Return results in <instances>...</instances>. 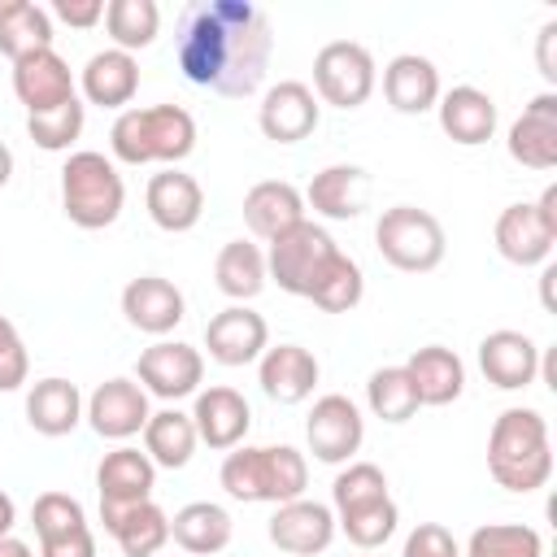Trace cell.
<instances>
[{
  "mask_svg": "<svg viewBox=\"0 0 557 557\" xmlns=\"http://www.w3.org/2000/svg\"><path fill=\"white\" fill-rule=\"evenodd\" d=\"M270 52V17L248 0H191L178 17V70L218 96H252L265 83Z\"/></svg>",
  "mask_w": 557,
  "mask_h": 557,
  "instance_id": "6da1fadb",
  "label": "cell"
},
{
  "mask_svg": "<svg viewBox=\"0 0 557 557\" xmlns=\"http://www.w3.org/2000/svg\"><path fill=\"white\" fill-rule=\"evenodd\" d=\"M487 474L518 496L540 492L553 479V444L540 409H527V405L500 409L487 435Z\"/></svg>",
  "mask_w": 557,
  "mask_h": 557,
  "instance_id": "7a4b0ae2",
  "label": "cell"
},
{
  "mask_svg": "<svg viewBox=\"0 0 557 557\" xmlns=\"http://www.w3.org/2000/svg\"><path fill=\"white\" fill-rule=\"evenodd\" d=\"M218 483L244 505H287L309 487V461L292 444H239L222 457Z\"/></svg>",
  "mask_w": 557,
  "mask_h": 557,
  "instance_id": "3957f363",
  "label": "cell"
},
{
  "mask_svg": "<svg viewBox=\"0 0 557 557\" xmlns=\"http://www.w3.org/2000/svg\"><path fill=\"white\" fill-rule=\"evenodd\" d=\"M109 152L122 165H178L196 152V117L183 104L122 109L109 126Z\"/></svg>",
  "mask_w": 557,
  "mask_h": 557,
  "instance_id": "277c9868",
  "label": "cell"
},
{
  "mask_svg": "<svg viewBox=\"0 0 557 557\" xmlns=\"http://www.w3.org/2000/svg\"><path fill=\"white\" fill-rule=\"evenodd\" d=\"M126 183L104 152H70L61 165V209L78 231H104L122 218Z\"/></svg>",
  "mask_w": 557,
  "mask_h": 557,
  "instance_id": "5b68a950",
  "label": "cell"
},
{
  "mask_svg": "<svg viewBox=\"0 0 557 557\" xmlns=\"http://www.w3.org/2000/svg\"><path fill=\"white\" fill-rule=\"evenodd\" d=\"M374 248L392 270L431 274L448 252V235L435 213H426L418 205H392L374 222Z\"/></svg>",
  "mask_w": 557,
  "mask_h": 557,
  "instance_id": "8992f818",
  "label": "cell"
},
{
  "mask_svg": "<svg viewBox=\"0 0 557 557\" xmlns=\"http://www.w3.org/2000/svg\"><path fill=\"white\" fill-rule=\"evenodd\" d=\"M496 252L509 265H544L557 248V183H548L540 191V200H518L505 205L496 218Z\"/></svg>",
  "mask_w": 557,
  "mask_h": 557,
  "instance_id": "52a82bcc",
  "label": "cell"
},
{
  "mask_svg": "<svg viewBox=\"0 0 557 557\" xmlns=\"http://www.w3.org/2000/svg\"><path fill=\"white\" fill-rule=\"evenodd\" d=\"M374 57L366 44L352 39H331L326 48H318L313 57V96L318 104H335V109H361L374 96Z\"/></svg>",
  "mask_w": 557,
  "mask_h": 557,
  "instance_id": "ba28073f",
  "label": "cell"
},
{
  "mask_svg": "<svg viewBox=\"0 0 557 557\" xmlns=\"http://www.w3.org/2000/svg\"><path fill=\"white\" fill-rule=\"evenodd\" d=\"M339 252V244L331 239L326 226L318 222H296L292 231H283L278 239H270L265 248V274L287 292V296H305L309 283L318 278V270Z\"/></svg>",
  "mask_w": 557,
  "mask_h": 557,
  "instance_id": "9c48e42d",
  "label": "cell"
},
{
  "mask_svg": "<svg viewBox=\"0 0 557 557\" xmlns=\"http://www.w3.org/2000/svg\"><path fill=\"white\" fill-rule=\"evenodd\" d=\"M200 379H205V357H200V348H191L183 339H157L135 361V383L148 396L170 400V405L183 396H196Z\"/></svg>",
  "mask_w": 557,
  "mask_h": 557,
  "instance_id": "30bf717a",
  "label": "cell"
},
{
  "mask_svg": "<svg viewBox=\"0 0 557 557\" xmlns=\"http://www.w3.org/2000/svg\"><path fill=\"white\" fill-rule=\"evenodd\" d=\"M305 440L318 461L344 466V461H352V453L366 440V418L344 392H326L313 400V409L305 418Z\"/></svg>",
  "mask_w": 557,
  "mask_h": 557,
  "instance_id": "8fae6325",
  "label": "cell"
},
{
  "mask_svg": "<svg viewBox=\"0 0 557 557\" xmlns=\"http://www.w3.org/2000/svg\"><path fill=\"white\" fill-rule=\"evenodd\" d=\"M83 418L91 422V431H96L100 440L126 444V440L139 435L144 422L152 418V405H148V392H144L135 379L117 374V379H104V383L87 396Z\"/></svg>",
  "mask_w": 557,
  "mask_h": 557,
  "instance_id": "7c38bea8",
  "label": "cell"
},
{
  "mask_svg": "<svg viewBox=\"0 0 557 557\" xmlns=\"http://www.w3.org/2000/svg\"><path fill=\"white\" fill-rule=\"evenodd\" d=\"M13 96L26 109V117H35V113H52L65 100H74L78 83H74L70 61L57 48H39V52L13 61Z\"/></svg>",
  "mask_w": 557,
  "mask_h": 557,
  "instance_id": "4fadbf2b",
  "label": "cell"
},
{
  "mask_svg": "<svg viewBox=\"0 0 557 557\" xmlns=\"http://www.w3.org/2000/svg\"><path fill=\"white\" fill-rule=\"evenodd\" d=\"M152 487H157V466L148 461V453H139L131 444H117L96 466L100 522H109L113 513H122V509H131L139 500H152Z\"/></svg>",
  "mask_w": 557,
  "mask_h": 557,
  "instance_id": "5bb4252c",
  "label": "cell"
},
{
  "mask_svg": "<svg viewBox=\"0 0 557 557\" xmlns=\"http://www.w3.org/2000/svg\"><path fill=\"white\" fill-rule=\"evenodd\" d=\"M270 544L287 557H318L331 548L335 540V509L309 496H296L287 505H274L270 527H265Z\"/></svg>",
  "mask_w": 557,
  "mask_h": 557,
  "instance_id": "9a60e30c",
  "label": "cell"
},
{
  "mask_svg": "<svg viewBox=\"0 0 557 557\" xmlns=\"http://www.w3.org/2000/svg\"><path fill=\"white\" fill-rule=\"evenodd\" d=\"M318 117H322V104H318L313 87L300 83V78H283V83L265 87V96L257 104V126L274 144H300V139H309L318 131Z\"/></svg>",
  "mask_w": 557,
  "mask_h": 557,
  "instance_id": "2e32d148",
  "label": "cell"
},
{
  "mask_svg": "<svg viewBox=\"0 0 557 557\" xmlns=\"http://www.w3.org/2000/svg\"><path fill=\"white\" fill-rule=\"evenodd\" d=\"M205 348L218 366L235 370V366H252L265 348H270V326L257 309L248 305H226L222 313H213L205 322Z\"/></svg>",
  "mask_w": 557,
  "mask_h": 557,
  "instance_id": "e0dca14e",
  "label": "cell"
},
{
  "mask_svg": "<svg viewBox=\"0 0 557 557\" xmlns=\"http://www.w3.org/2000/svg\"><path fill=\"white\" fill-rule=\"evenodd\" d=\"M479 370L500 392H522L540 374V344L527 331H492L479 339Z\"/></svg>",
  "mask_w": 557,
  "mask_h": 557,
  "instance_id": "ac0fdd59",
  "label": "cell"
},
{
  "mask_svg": "<svg viewBox=\"0 0 557 557\" xmlns=\"http://www.w3.org/2000/svg\"><path fill=\"white\" fill-rule=\"evenodd\" d=\"M191 422H196V440H200V444H209V448H218V453H231V448L244 444V435H248V426H252V409H248V400H244L235 387L218 383V387L196 392Z\"/></svg>",
  "mask_w": 557,
  "mask_h": 557,
  "instance_id": "d6986e66",
  "label": "cell"
},
{
  "mask_svg": "<svg viewBox=\"0 0 557 557\" xmlns=\"http://www.w3.org/2000/svg\"><path fill=\"white\" fill-rule=\"evenodd\" d=\"M144 205H148V218L152 226L170 231V235H183L200 222L205 213V187L183 174L178 165H165L161 174L148 178V191H144Z\"/></svg>",
  "mask_w": 557,
  "mask_h": 557,
  "instance_id": "ffe728a7",
  "label": "cell"
},
{
  "mask_svg": "<svg viewBox=\"0 0 557 557\" xmlns=\"http://www.w3.org/2000/svg\"><path fill=\"white\" fill-rule=\"evenodd\" d=\"M122 313H126V322H131L135 331L161 339V335H170V331L183 322L187 300H183V292H178L170 278H161V274H139V278H131V283L122 287Z\"/></svg>",
  "mask_w": 557,
  "mask_h": 557,
  "instance_id": "44dd1931",
  "label": "cell"
},
{
  "mask_svg": "<svg viewBox=\"0 0 557 557\" xmlns=\"http://www.w3.org/2000/svg\"><path fill=\"white\" fill-rule=\"evenodd\" d=\"M139 91V61L122 48H104V52H91L83 61V74H78V100L83 104H100V109H126Z\"/></svg>",
  "mask_w": 557,
  "mask_h": 557,
  "instance_id": "7402d4cb",
  "label": "cell"
},
{
  "mask_svg": "<svg viewBox=\"0 0 557 557\" xmlns=\"http://www.w3.org/2000/svg\"><path fill=\"white\" fill-rule=\"evenodd\" d=\"M505 148L527 170H557V91H540L509 126Z\"/></svg>",
  "mask_w": 557,
  "mask_h": 557,
  "instance_id": "603a6c76",
  "label": "cell"
},
{
  "mask_svg": "<svg viewBox=\"0 0 557 557\" xmlns=\"http://www.w3.org/2000/svg\"><path fill=\"white\" fill-rule=\"evenodd\" d=\"M257 383L278 405H300L318 387V357L300 344H274L257 357Z\"/></svg>",
  "mask_w": 557,
  "mask_h": 557,
  "instance_id": "cb8c5ba5",
  "label": "cell"
},
{
  "mask_svg": "<svg viewBox=\"0 0 557 557\" xmlns=\"http://www.w3.org/2000/svg\"><path fill=\"white\" fill-rule=\"evenodd\" d=\"M435 113H440V131L461 148H479L496 135V100L470 83L440 91Z\"/></svg>",
  "mask_w": 557,
  "mask_h": 557,
  "instance_id": "d4e9b609",
  "label": "cell"
},
{
  "mask_svg": "<svg viewBox=\"0 0 557 557\" xmlns=\"http://www.w3.org/2000/svg\"><path fill=\"white\" fill-rule=\"evenodd\" d=\"M305 196V209H313L318 218H331V222H348L366 209V196H370V174L361 165H326L309 178V187L300 191Z\"/></svg>",
  "mask_w": 557,
  "mask_h": 557,
  "instance_id": "484cf974",
  "label": "cell"
},
{
  "mask_svg": "<svg viewBox=\"0 0 557 557\" xmlns=\"http://www.w3.org/2000/svg\"><path fill=\"white\" fill-rule=\"evenodd\" d=\"M440 70L431 57L418 52H400L383 65V96L396 113H426L440 100Z\"/></svg>",
  "mask_w": 557,
  "mask_h": 557,
  "instance_id": "4316f807",
  "label": "cell"
},
{
  "mask_svg": "<svg viewBox=\"0 0 557 557\" xmlns=\"http://www.w3.org/2000/svg\"><path fill=\"white\" fill-rule=\"evenodd\" d=\"M296 222H305V196L283 183V178H265V183H252L248 196H244V226L257 235V239H278L283 231H292Z\"/></svg>",
  "mask_w": 557,
  "mask_h": 557,
  "instance_id": "83f0119b",
  "label": "cell"
},
{
  "mask_svg": "<svg viewBox=\"0 0 557 557\" xmlns=\"http://www.w3.org/2000/svg\"><path fill=\"white\" fill-rule=\"evenodd\" d=\"M83 405L87 400H83L78 383L61 379V374H48V379L30 383V392H26V422H30V431H39L48 440H61L83 422Z\"/></svg>",
  "mask_w": 557,
  "mask_h": 557,
  "instance_id": "f1b7e54d",
  "label": "cell"
},
{
  "mask_svg": "<svg viewBox=\"0 0 557 557\" xmlns=\"http://www.w3.org/2000/svg\"><path fill=\"white\" fill-rule=\"evenodd\" d=\"M405 374L418 392V405H453L466 392V366L453 348L444 344H426L405 361Z\"/></svg>",
  "mask_w": 557,
  "mask_h": 557,
  "instance_id": "f546056e",
  "label": "cell"
},
{
  "mask_svg": "<svg viewBox=\"0 0 557 557\" xmlns=\"http://www.w3.org/2000/svg\"><path fill=\"white\" fill-rule=\"evenodd\" d=\"M235 522L218 500H191L170 518V540L191 557H213L231 544Z\"/></svg>",
  "mask_w": 557,
  "mask_h": 557,
  "instance_id": "4dcf8cb0",
  "label": "cell"
},
{
  "mask_svg": "<svg viewBox=\"0 0 557 557\" xmlns=\"http://www.w3.org/2000/svg\"><path fill=\"white\" fill-rule=\"evenodd\" d=\"M144 453H148V461L157 466V470H183L187 461H191V453H196V422H191V413H183L178 405H165V409H157L148 422H144Z\"/></svg>",
  "mask_w": 557,
  "mask_h": 557,
  "instance_id": "1f68e13d",
  "label": "cell"
},
{
  "mask_svg": "<svg viewBox=\"0 0 557 557\" xmlns=\"http://www.w3.org/2000/svg\"><path fill=\"white\" fill-rule=\"evenodd\" d=\"M104 531L117 540L122 557H157L170 544V513L157 500H139L104 522Z\"/></svg>",
  "mask_w": 557,
  "mask_h": 557,
  "instance_id": "d6a6232c",
  "label": "cell"
},
{
  "mask_svg": "<svg viewBox=\"0 0 557 557\" xmlns=\"http://www.w3.org/2000/svg\"><path fill=\"white\" fill-rule=\"evenodd\" d=\"M213 283L222 296H231V305H248L252 296H261V287L270 283L265 274V252L248 239H231L222 244L218 261H213Z\"/></svg>",
  "mask_w": 557,
  "mask_h": 557,
  "instance_id": "836d02e7",
  "label": "cell"
},
{
  "mask_svg": "<svg viewBox=\"0 0 557 557\" xmlns=\"http://www.w3.org/2000/svg\"><path fill=\"white\" fill-rule=\"evenodd\" d=\"M39 48H52V17L30 0H0V52L22 61Z\"/></svg>",
  "mask_w": 557,
  "mask_h": 557,
  "instance_id": "e575fe53",
  "label": "cell"
},
{
  "mask_svg": "<svg viewBox=\"0 0 557 557\" xmlns=\"http://www.w3.org/2000/svg\"><path fill=\"white\" fill-rule=\"evenodd\" d=\"M361 296H366V274L348 252H335L305 292V300H313L322 313H348L361 305Z\"/></svg>",
  "mask_w": 557,
  "mask_h": 557,
  "instance_id": "d590c367",
  "label": "cell"
},
{
  "mask_svg": "<svg viewBox=\"0 0 557 557\" xmlns=\"http://www.w3.org/2000/svg\"><path fill=\"white\" fill-rule=\"evenodd\" d=\"M104 30H109L113 48L135 57L139 48H148L157 39L161 9H157V0H109L104 4Z\"/></svg>",
  "mask_w": 557,
  "mask_h": 557,
  "instance_id": "8d00e7d4",
  "label": "cell"
},
{
  "mask_svg": "<svg viewBox=\"0 0 557 557\" xmlns=\"http://www.w3.org/2000/svg\"><path fill=\"white\" fill-rule=\"evenodd\" d=\"M366 405H370V413L379 418V422H392V426H400V422H409L422 405H418V392H413V383H409V374H405V366H383V370H374L370 379H366Z\"/></svg>",
  "mask_w": 557,
  "mask_h": 557,
  "instance_id": "74e56055",
  "label": "cell"
},
{
  "mask_svg": "<svg viewBox=\"0 0 557 557\" xmlns=\"http://www.w3.org/2000/svg\"><path fill=\"white\" fill-rule=\"evenodd\" d=\"M461 557H544V535L527 522H483L470 531Z\"/></svg>",
  "mask_w": 557,
  "mask_h": 557,
  "instance_id": "f35d334b",
  "label": "cell"
},
{
  "mask_svg": "<svg viewBox=\"0 0 557 557\" xmlns=\"http://www.w3.org/2000/svg\"><path fill=\"white\" fill-rule=\"evenodd\" d=\"M396 522H400V509L392 496H379L370 505H357L348 513H335V531L348 535V544H357L361 553H374L383 548L392 535H396Z\"/></svg>",
  "mask_w": 557,
  "mask_h": 557,
  "instance_id": "ab89813d",
  "label": "cell"
},
{
  "mask_svg": "<svg viewBox=\"0 0 557 557\" xmlns=\"http://www.w3.org/2000/svg\"><path fill=\"white\" fill-rule=\"evenodd\" d=\"M83 126H87V104H83L78 96L65 100V104L52 109V113L26 117V135H30V144L44 148V152H70L74 139L83 135Z\"/></svg>",
  "mask_w": 557,
  "mask_h": 557,
  "instance_id": "60d3db41",
  "label": "cell"
},
{
  "mask_svg": "<svg viewBox=\"0 0 557 557\" xmlns=\"http://www.w3.org/2000/svg\"><path fill=\"white\" fill-rule=\"evenodd\" d=\"M379 496H387V474L374 461H348L331 483V509L335 513H348V509L370 505Z\"/></svg>",
  "mask_w": 557,
  "mask_h": 557,
  "instance_id": "b9f144b4",
  "label": "cell"
},
{
  "mask_svg": "<svg viewBox=\"0 0 557 557\" xmlns=\"http://www.w3.org/2000/svg\"><path fill=\"white\" fill-rule=\"evenodd\" d=\"M30 527H35V535H39V544H48V540H61V535L83 531V527H87V513H83V505H78L74 496H65V492H39L35 505H30Z\"/></svg>",
  "mask_w": 557,
  "mask_h": 557,
  "instance_id": "7bdbcfd3",
  "label": "cell"
},
{
  "mask_svg": "<svg viewBox=\"0 0 557 557\" xmlns=\"http://www.w3.org/2000/svg\"><path fill=\"white\" fill-rule=\"evenodd\" d=\"M30 374V357H26V344L17 335V326L0 313V392H17Z\"/></svg>",
  "mask_w": 557,
  "mask_h": 557,
  "instance_id": "ee69618b",
  "label": "cell"
},
{
  "mask_svg": "<svg viewBox=\"0 0 557 557\" xmlns=\"http://www.w3.org/2000/svg\"><path fill=\"white\" fill-rule=\"evenodd\" d=\"M400 557H461L457 540L448 527L440 522H418L409 535H405V553Z\"/></svg>",
  "mask_w": 557,
  "mask_h": 557,
  "instance_id": "f6af8a7d",
  "label": "cell"
},
{
  "mask_svg": "<svg viewBox=\"0 0 557 557\" xmlns=\"http://www.w3.org/2000/svg\"><path fill=\"white\" fill-rule=\"evenodd\" d=\"M48 17L74 26V30H91L104 22V0H52Z\"/></svg>",
  "mask_w": 557,
  "mask_h": 557,
  "instance_id": "bcb514c9",
  "label": "cell"
},
{
  "mask_svg": "<svg viewBox=\"0 0 557 557\" xmlns=\"http://www.w3.org/2000/svg\"><path fill=\"white\" fill-rule=\"evenodd\" d=\"M39 557H96V535H91V527H83L74 535L48 540V544H39Z\"/></svg>",
  "mask_w": 557,
  "mask_h": 557,
  "instance_id": "7dc6e473",
  "label": "cell"
},
{
  "mask_svg": "<svg viewBox=\"0 0 557 557\" xmlns=\"http://www.w3.org/2000/svg\"><path fill=\"white\" fill-rule=\"evenodd\" d=\"M535 65L544 83H557V22H544L535 35Z\"/></svg>",
  "mask_w": 557,
  "mask_h": 557,
  "instance_id": "c3c4849f",
  "label": "cell"
},
{
  "mask_svg": "<svg viewBox=\"0 0 557 557\" xmlns=\"http://www.w3.org/2000/svg\"><path fill=\"white\" fill-rule=\"evenodd\" d=\"M13 522H17V505L9 492H0V535H13Z\"/></svg>",
  "mask_w": 557,
  "mask_h": 557,
  "instance_id": "681fc988",
  "label": "cell"
},
{
  "mask_svg": "<svg viewBox=\"0 0 557 557\" xmlns=\"http://www.w3.org/2000/svg\"><path fill=\"white\" fill-rule=\"evenodd\" d=\"M553 278H557V265L553 261H544V274H540V300H544V309L553 313Z\"/></svg>",
  "mask_w": 557,
  "mask_h": 557,
  "instance_id": "f907efd6",
  "label": "cell"
},
{
  "mask_svg": "<svg viewBox=\"0 0 557 557\" xmlns=\"http://www.w3.org/2000/svg\"><path fill=\"white\" fill-rule=\"evenodd\" d=\"M0 557H35V553H30L26 540H17V535H0Z\"/></svg>",
  "mask_w": 557,
  "mask_h": 557,
  "instance_id": "816d5d0a",
  "label": "cell"
},
{
  "mask_svg": "<svg viewBox=\"0 0 557 557\" xmlns=\"http://www.w3.org/2000/svg\"><path fill=\"white\" fill-rule=\"evenodd\" d=\"M13 178V152H9V144L0 139V187Z\"/></svg>",
  "mask_w": 557,
  "mask_h": 557,
  "instance_id": "f5cc1de1",
  "label": "cell"
}]
</instances>
